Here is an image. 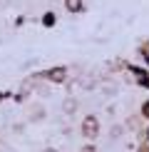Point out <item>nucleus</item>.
Segmentation results:
<instances>
[{
    "mask_svg": "<svg viewBox=\"0 0 149 152\" xmlns=\"http://www.w3.org/2000/svg\"><path fill=\"white\" fill-rule=\"evenodd\" d=\"M65 67H55V70H50V80H52V82H62V80H65Z\"/></svg>",
    "mask_w": 149,
    "mask_h": 152,
    "instance_id": "f257e3e1",
    "label": "nucleus"
},
{
    "mask_svg": "<svg viewBox=\"0 0 149 152\" xmlns=\"http://www.w3.org/2000/svg\"><path fill=\"white\" fill-rule=\"evenodd\" d=\"M97 132V120L95 117H87L85 120V135H95Z\"/></svg>",
    "mask_w": 149,
    "mask_h": 152,
    "instance_id": "f03ea898",
    "label": "nucleus"
},
{
    "mask_svg": "<svg viewBox=\"0 0 149 152\" xmlns=\"http://www.w3.org/2000/svg\"><path fill=\"white\" fill-rule=\"evenodd\" d=\"M67 10H72V12L82 10V3H80V0H67Z\"/></svg>",
    "mask_w": 149,
    "mask_h": 152,
    "instance_id": "7ed1b4c3",
    "label": "nucleus"
},
{
    "mask_svg": "<svg viewBox=\"0 0 149 152\" xmlns=\"http://www.w3.org/2000/svg\"><path fill=\"white\" fill-rule=\"evenodd\" d=\"M144 112H147V115H149V105H147V107H144Z\"/></svg>",
    "mask_w": 149,
    "mask_h": 152,
    "instance_id": "20e7f679",
    "label": "nucleus"
},
{
    "mask_svg": "<svg viewBox=\"0 0 149 152\" xmlns=\"http://www.w3.org/2000/svg\"><path fill=\"white\" fill-rule=\"evenodd\" d=\"M47 152H55V150H47Z\"/></svg>",
    "mask_w": 149,
    "mask_h": 152,
    "instance_id": "39448f33",
    "label": "nucleus"
}]
</instances>
